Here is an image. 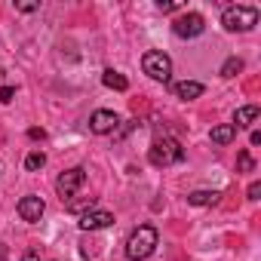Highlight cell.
I'll return each instance as SVG.
<instances>
[{
    "label": "cell",
    "instance_id": "obj_1",
    "mask_svg": "<svg viewBox=\"0 0 261 261\" xmlns=\"http://www.w3.org/2000/svg\"><path fill=\"white\" fill-rule=\"evenodd\" d=\"M157 243H160L157 227L142 224V227H136L133 233H129V240H126V258H129V261H145V258L154 255Z\"/></svg>",
    "mask_w": 261,
    "mask_h": 261
},
{
    "label": "cell",
    "instance_id": "obj_2",
    "mask_svg": "<svg viewBox=\"0 0 261 261\" xmlns=\"http://www.w3.org/2000/svg\"><path fill=\"white\" fill-rule=\"evenodd\" d=\"M221 25H224V31H230V34H246V31H252V28L258 25V10H255V7L233 4V7H227V10L221 13Z\"/></svg>",
    "mask_w": 261,
    "mask_h": 261
},
{
    "label": "cell",
    "instance_id": "obj_3",
    "mask_svg": "<svg viewBox=\"0 0 261 261\" xmlns=\"http://www.w3.org/2000/svg\"><path fill=\"white\" fill-rule=\"evenodd\" d=\"M148 160H151V166H175L185 160V148L169 136H163V139L157 136L148 148Z\"/></svg>",
    "mask_w": 261,
    "mask_h": 261
},
{
    "label": "cell",
    "instance_id": "obj_4",
    "mask_svg": "<svg viewBox=\"0 0 261 261\" xmlns=\"http://www.w3.org/2000/svg\"><path fill=\"white\" fill-rule=\"evenodd\" d=\"M142 68H145V74H148L151 80H160V83H169V77H172V59H169L166 53H160V49L145 53Z\"/></svg>",
    "mask_w": 261,
    "mask_h": 261
},
{
    "label": "cell",
    "instance_id": "obj_5",
    "mask_svg": "<svg viewBox=\"0 0 261 261\" xmlns=\"http://www.w3.org/2000/svg\"><path fill=\"white\" fill-rule=\"evenodd\" d=\"M172 31H175V37L194 40V37H200V34L206 31V19H203L200 13H181V16L172 22Z\"/></svg>",
    "mask_w": 261,
    "mask_h": 261
},
{
    "label": "cell",
    "instance_id": "obj_6",
    "mask_svg": "<svg viewBox=\"0 0 261 261\" xmlns=\"http://www.w3.org/2000/svg\"><path fill=\"white\" fill-rule=\"evenodd\" d=\"M83 181H86V172H83L80 166H74V169H68V172H62V175L56 178V194H59L62 200H71V197L83 188Z\"/></svg>",
    "mask_w": 261,
    "mask_h": 261
},
{
    "label": "cell",
    "instance_id": "obj_7",
    "mask_svg": "<svg viewBox=\"0 0 261 261\" xmlns=\"http://www.w3.org/2000/svg\"><path fill=\"white\" fill-rule=\"evenodd\" d=\"M117 126H120V117L114 111H95L89 117V129L95 136H111V133H117Z\"/></svg>",
    "mask_w": 261,
    "mask_h": 261
},
{
    "label": "cell",
    "instance_id": "obj_8",
    "mask_svg": "<svg viewBox=\"0 0 261 261\" xmlns=\"http://www.w3.org/2000/svg\"><path fill=\"white\" fill-rule=\"evenodd\" d=\"M43 212H46V203H43L40 197L28 194V197H22V200H19V215H22V221L37 224V221L43 218Z\"/></svg>",
    "mask_w": 261,
    "mask_h": 261
},
{
    "label": "cell",
    "instance_id": "obj_9",
    "mask_svg": "<svg viewBox=\"0 0 261 261\" xmlns=\"http://www.w3.org/2000/svg\"><path fill=\"white\" fill-rule=\"evenodd\" d=\"M80 230H101V227H108V224H114V215L111 212H105V209H89V212H83L80 215Z\"/></svg>",
    "mask_w": 261,
    "mask_h": 261
},
{
    "label": "cell",
    "instance_id": "obj_10",
    "mask_svg": "<svg viewBox=\"0 0 261 261\" xmlns=\"http://www.w3.org/2000/svg\"><path fill=\"white\" fill-rule=\"evenodd\" d=\"M212 145H230L237 139V126L233 123H221V126H212V133H209Z\"/></svg>",
    "mask_w": 261,
    "mask_h": 261
},
{
    "label": "cell",
    "instance_id": "obj_11",
    "mask_svg": "<svg viewBox=\"0 0 261 261\" xmlns=\"http://www.w3.org/2000/svg\"><path fill=\"white\" fill-rule=\"evenodd\" d=\"M203 89H206V86H203V83H197V80H181V83H175V95H178V98H185V101H188V98H200V95H203Z\"/></svg>",
    "mask_w": 261,
    "mask_h": 261
},
{
    "label": "cell",
    "instance_id": "obj_12",
    "mask_svg": "<svg viewBox=\"0 0 261 261\" xmlns=\"http://www.w3.org/2000/svg\"><path fill=\"white\" fill-rule=\"evenodd\" d=\"M218 200H221V191H191L188 194L191 206H215Z\"/></svg>",
    "mask_w": 261,
    "mask_h": 261
},
{
    "label": "cell",
    "instance_id": "obj_13",
    "mask_svg": "<svg viewBox=\"0 0 261 261\" xmlns=\"http://www.w3.org/2000/svg\"><path fill=\"white\" fill-rule=\"evenodd\" d=\"M101 83H105L108 89H117V92H126V89H129V80H126L120 71H114V68H108V71L101 74Z\"/></svg>",
    "mask_w": 261,
    "mask_h": 261
},
{
    "label": "cell",
    "instance_id": "obj_14",
    "mask_svg": "<svg viewBox=\"0 0 261 261\" xmlns=\"http://www.w3.org/2000/svg\"><path fill=\"white\" fill-rule=\"evenodd\" d=\"M255 120H258V105H246V108H240V111L233 114V126H237V129L252 126Z\"/></svg>",
    "mask_w": 261,
    "mask_h": 261
},
{
    "label": "cell",
    "instance_id": "obj_15",
    "mask_svg": "<svg viewBox=\"0 0 261 261\" xmlns=\"http://www.w3.org/2000/svg\"><path fill=\"white\" fill-rule=\"evenodd\" d=\"M46 166V154L43 151H31L28 157H25V169L28 172H37V169H43Z\"/></svg>",
    "mask_w": 261,
    "mask_h": 261
},
{
    "label": "cell",
    "instance_id": "obj_16",
    "mask_svg": "<svg viewBox=\"0 0 261 261\" xmlns=\"http://www.w3.org/2000/svg\"><path fill=\"white\" fill-rule=\"evenodd\" d=\"M240 71H243V59H237V56H230V59L221 65V77H227V80H230V77H237Z\"/></svg>",
    "mask_w": 261,
    "mask_h": 261
},
{
    "label": "cell",
    "instance_id": "obj_17",
    "mask_svg": "<svg viewBox=\"0 0 261 261\" xmlns=\"http://www.w3.org/2000/svg\"><path fill=\"white\" fill-rule=\"evenodd\" d=\"M237 166H240V172H252V169H255V163H252L249 151H240V157H237Z\"/></svg>",
    "mask_w": 261,
    "mask_h": 261
},
{
    "label": "cell",
    "instance_id": "obj_18",
    "mask_svg": "<svg viewBox=\"0 0 261 261\" xmlns=\"http://www.w3.org/2000/svg\"><path fill=\"white\" fill-rule=\"evenodd\" d=\"M13 95H16V89H13V86H0V101H4V105H10V101H13Z\"/></svg>",
    "mask_w": 261,
    "mask_h": 261
},
{
    "label": "cell",
    "instance_id": "obj_19",
    "mask_svg": "<svg viewBox=\"0 0 261 261\" xmlns=\"http://www.w3.org/2000/svg\"><path fill=\"white\" fill-rule=\"evenodd\" d=\"M246 197H249V200H258V197H261V181H252L249 191H246Z\"/></svg>",
    "mask_w": 261,
    "mask_h": 261
},
{
    "label": "cell",
    "instance_id": "obj_20",
    "mask_svg": "<svg viewBox=\"0 0 261 261\" xmlns=\"http://www.w3.org/2000/svg\"><path fill=\"white\" fill-rule=\"evenodd\" d=\"M157 10H160V13H178V10H181V4H163V0H160Z\"/></svg>",
    "mask_w": 261,
    "mask_h": 261
},
{
    "label": "cell",
    "instance_id": "obj_21",
    "mask_svg": "<svg viewBox=\"0 0 261 261\" xmlns=\"http://www.w3.org/2000/svg\"><path fill=\"white\" fill-rule=\"evenodd\" d=\"M16 10H19V13H37L40 4H16Z\"/></svg>",
    "mask_w": 261,
    "mask_h": 261
},
{
    "label": "cell",
    "instance_id": "obj_22",
    "mask_svg": "<svg viewBox=\"0 0 261 261\" xmlns=\"http://www.w3.org/2000/svg\"><path fill=\"white\" fill-rule=\"evenodd\" d=\"M22 261H40V252H37V249H28V252L22 255Z\"/></svg>",
    "mask_w": 261,
    "mask_h": 261
},
{
    "label": "cell",
    "instance_id": "obj_23",
    "mask_svg": "<svg viewBox=\"0 0 261 261\" xmlns=\"http://www.w3.org/2000/svg\"><path fill=\"white\" fill-rule=\"evenodd\" d=\"M28 139H40V142H43L46 133H43V129H28Z\"/></svg>",
    "mask_w": 261,
    "mask_h": 261
},
{
    "label": "cell",
    "instance_id": "obj_24",
    "mask_svg": "<svg viewBox=\"0 0 261 261\" xmlns=\"http://www.w3.org/2000/svg\"><path fill=\"white\" fill-rule=\"evenodd\" d=\"M0 261H7V246L0 243Z\"/></svg>",
    "mask_w": 261,
    "mask_h": 261
},
{
    "label": "cell",
    "instance_id": "obj_25",
    "mask_svg": "<svg viewBox=\"0 0 261 261\" xmlns=\"http://www.w3.org/2000/svg\"><path fill=\"white\" fill-rule=\"evenodd\" d=\"M4 74H7V71H4V68H0V80H4Z\"/></svg>",
    "mask_w": 261,
    "mask_h": 261
}]
</instances>
